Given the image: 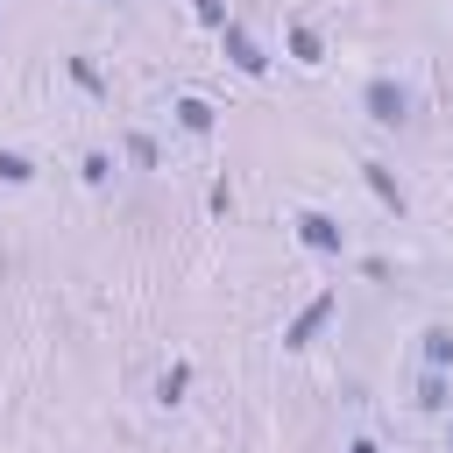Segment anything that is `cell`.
Segmentation results:
<instances>
[{
  "label": "cell",
  "instance_id": "1",
  "mask_svg": "<svg viewBox=\"0 0 453 453\" xmlns=\"http://www.w3.org/2000/svg\"><path fill=\"white\" fill-rule=\"evenodd\" d=\"M361 106H368L375 127H403V120H411V92H403L396 78H368V85H361Z\"/></svg>",
  "mask_w": 453,
  "mask_h": 453
},
{
  "label": "cell",
  "instance_id": "2",
  "mask_svg": "<svg viewBox=\"0 0 453 453\" xmlns=\"http://www.w3.org/2000/svg\"><path fill=\"white\" fill-rule=\"evenodd\" d=\"M219 50H226V64L241 71V78H262L269 71V57H262V42L241 28V21H219Z\"/></svg>",
  "mask_w": 453,
  "mask_h": 453
},
{
  "label": "cell",
  "instance_id": "3",
  "mask_svg": "<svg viewBox=\"0 0 453 453\" xmlns=\"http://www.w3.org/2000/svg\"><path fill=\"white\" fill-rule=\"evenodd\" d=\"M333 311H340V297H333V290H319V297H311V304H304V311L283 326V347H311V340L333 326Z\"/></svg>",
  "mask_w": 453,
  "mask_h": 453
},
{
  "label": "cell",
  "instance_id": "4",
  "mask_svg": "<svg viewBox=\"0 0 453 453\" xmlns=\"http://www.w3.org/2000/svg\"><path fill=\"white\" fill-rule=\"evenodd\" d=\"M290 226H297V241H304L311 255H340V248H347V234H340V219H333V212H297Z\"/></svg>",
  "mask_w": 453,
  "mask_h": 453
},
{
  "label": "cell",
  "instance_id": "5",
  "mask_svg": "<svg viewBox=\"0 0 453 453\" xmlns=\"http://www.w3.org/2000/svg\"><path fill=\"white\" fill-rule=\"evenodd\" d=\"M361 184L382 198V212H403V184H396V170H389V163H361Z\"/></svg>",
  "mask_w": 453,
  "mask_h": 453
},
{
  "label": "cell",
  "instance_id": "6",
  "mask_svg": "<svg viewBox=\"0 0 453 453\" xmlns=\"http://www.w3.org/2000/svg\"><path fill=\"white\" fill-rule=\"evenodd\" d=\"M418 403H425V411H446V403H453V368H425V375H418Z\"/></svg>",
  "mask_w": 453,
  "mask_h": 453
},
{
  "label": "cell",
  "instance_id": "7",
  "mask_svg": "<svg viewBox=\"0 0 453 453\" xmlns=\"http://www.w3.org/2000/svg\"><path fill=\"white\" fill-rule=\"evenodd\" d=\"M418 354H425V368H453V326H425Z\"/></svg>",
  "mask_w": 453,
  "mask_h": 453
},
{
  "label": "cell",
  "instance_id": "8",
  "mask_svg": "<svg viewBox=\"0 0 453 453\" xmlns=\"http://www.w3.org/2000/svg\"><path fill=\"white\" fill-rule=\"evenodd\" d=\"M290 57L311 71V64H326V42H319V28L311 21H290Z\"/></svg>",
  "mask_w": 453,
  "mask_h": 453
},
{
  "label": "cell",
  "instance_id": "9",
  "mask_svg": "<svg viewBox=\"0 0 453 453\" xmlns=\"http://www.w3.org/2000/svg\"><path fill=\"white\" fill-rule=\"evenodd\" d=\"M177 127H184V134H212V106H205L198 92H184V99H177Z\"/></svg>",
  "mask_w": 453,
  "mask_h": 453
},
{
  "label": "cell",
  "instance_id": "10",
  "mask_svg": "<svg viewBox=\"0 0 453 453\" xmlns=\"http://www.w3.org/2000/svg\"><path fill=\"white\" fill-rule=\"evenodd\" d=\"M184 389H191V361H170V368H163V382H156V403L170 411V403H184Z\"/></svg>",
  "mask_w": 453,
  "mask_h": 453
},
{
  "label": "cell",
  "instance_id": "11",
  "mask_svg": "<svg viewBox=\"0 0 453 453\" xmlns=\"http://www.w3.org/2000/svg\"><path fill=\"white\" fill-rule=\"evenodd\" d=\"M28 177H35V163L21 149H0V184H28Z\"/></svg>",
  "mask_w": 453,
  "mask_h": 453
},
{
  "label": "cell",
  "instance_id": "12",
  "mask_svg": "<svg viewBox=\"0 0 453 453\" xmlns=\"http://www.w3.org/2000/svg\"><path fill=\"white\" fill-rule=\"evenodd\" d=\"M127 156H134L142 170H156V142H149V134H127Z\"/></svg>",
  "mask_w": 453,
  "mask_h": 453
},
{
  "label": "cell",
  "instance_id": "13",
  "mask_svg": "<svg viewBox=\"0 0 453 453\" xmlns=\"http://www.w3.org/2000/svg\"><path fill=\"white\" fill-rule=\"evenodd\" d=\"M191 14H198L205 28H219V21H226V0H191Z\"/></svg>",
  "mask_w": 453,
  "mask_h": 453
},
{
  "label": "cell",
  "instance_id": "14",
  "mask_svg": "<svg viewBox=\"0 0 453 453\" xmlns=\"http://www.w3.org/2000/svg\"><path fill=\"white\" fill-rule=\"evenodd\" d=\"M106 177H113V163H106V156L92 149V156H85V184H106Z\"/></svg>",
  "mask_w": 453,
  "mask_h": 453
},
{
  "label": "cell",
  "instance_id": "15",
  "mask_svg": "<svg viewBox=\"0 0 453 453\" xmlns=\"http://www.w3.org/2000/svg\"><path fill=\"white\" fill-rule=\"evenodd\" d=\"M347 453H382V446H375V439H354V446H347Z\"/></svg>",
  "mask_w": 453,
  "mask_h": 453
},
{
  "label": "cell",
  "instance_id": "16",
  "mask_svg": "<svg viewBox=\"0 0 453 453\" xmlns=\"http://www.w3.org/2000/svg\"><path fill=\"white\" fill-rule=\"evenodd\" d=\"M446 453H453V432H446Z\"/></svg>",
  "mask_w": 453,
  "mask_h": 453
}]
</instances>
